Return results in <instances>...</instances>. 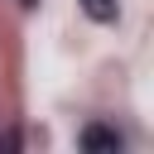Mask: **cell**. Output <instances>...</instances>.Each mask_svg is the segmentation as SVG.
I'll return each mask as SVG.
<instances>
[{
  "label": "cell",
  "mask_w": 154,
  "mask_h": 154,
  "mask_svg": "<svg viewBox=\"0 0 154 154\" xmlns=\"http://www.w3.org/2000/svg\"><path fill=\"white\" fill-rule=\"evenodd\" d=\"M77 144H82L87 154H120V144H125V140H120L111 125H82Z\"/></svg>",
  "instance_id": "6da1fadb"
},
{
  "label": "cell",
  "mask_w": 154,
  "mask_h": 154,
  "mask_svg": "<svg viewBox=\"0 0 154 154\" xmlns=\"http://www.w3.org/2000/svg\"><path fill=\"white\" fill-rule=\"evenodd\" d=\"M82 10H87L91 19H101V24L116 19V0H82Z\"/></svg>",
  "instance_id": "7a4b0ae2"
}]
</instances>
